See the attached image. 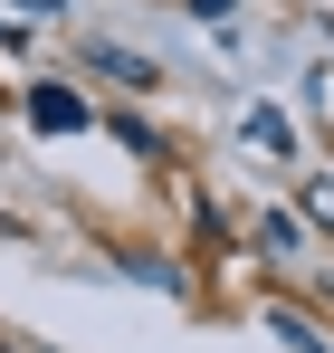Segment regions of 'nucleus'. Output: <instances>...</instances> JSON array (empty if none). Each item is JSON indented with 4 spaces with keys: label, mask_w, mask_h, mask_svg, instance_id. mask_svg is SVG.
Returning a JSON list of instances; mask_svg holds the SVG:
<instances>
[{
    "label": "nucleus",
    "mask_w": 334,
    "mask_h": 353,
    "mask_svg": "<svg viewBox=\"0 0 334 353\" xmlns=\"http://www.w3.org/2000/svg\"><path fill=\"white\" fill-rule=\"evenodd\" d=\"M306 220L334 230V172H306Z\"/></svg>",
    "instance_id": "4"
},
{
    "label": "nucleus",
    "mask_w": 334,
    "mask_h": 353,
    "mask_svg": "<svg viewBox=\"0 0 334 353\" xmlns=\"http://www.w3.org/2000/svg\"><path fill=\"white\" fill-rule=\"evenodd\" d=\"M258 248H277V258H286V248H296V220H286V210H268V220H258Z\"/></svg>",
    "instance_id": "5"
},
{
    "label": "nucleus",
    "mask_w": 334,
    "mask_h": 353,
    "mask_svg": "<svg viewBox=\"0 0 334 353\" xmlns=\"http://www.w3.org/2000/svg\"><path fill=\"white\" fill-rule=\"evenodd\" d=\"M248 143H268V153H286V143H296V124H286L277 105H248Z\"/></svg>",
    "instance_id": "3"
},
{
    "label": "nucleus",
    "mask_w": 334,
    "mask_h": 353,
    "mask_svg": "<svg viewBox=\"0 0 334 353\" xmlns=\"http://www.w3.org/2000/svg\"><path fill=\"white\" fill-rule=\"evenodd\" d=\"M96 67L124 77V86H153V58H134V48H115V39H96Z\"/></svg>",
    "instance_id": "2"
},
{
    "label": "nucleus",
    "mask_w": 334,
    "mask_h": 353,
    "mask_svg": "<svg viewBox=\"0 0 334 353\" xmlns=\"http://www.w3.org/2000/svg\"><path fill=\"white\" fill-rule=\"evenodd\" d=\"M29 124H39V134H86V96H77V86H29Z\"/></svg>",
    "instance_id": "1"
},
{
    "label": "nucleus",
    "mask_w": 334,
    "mask_h": 353,
    "mask_svg": "<svg viewBox=\"0 0 334 353\" xmlns=\"http://www.w3.org/2000/svg\"><path fill=\"white\" fill-rule=\"evenodd\" d=\"M0 48H19V19H0Z\"/></svg>",
    "instance_id": "6"
}]
</instances>
